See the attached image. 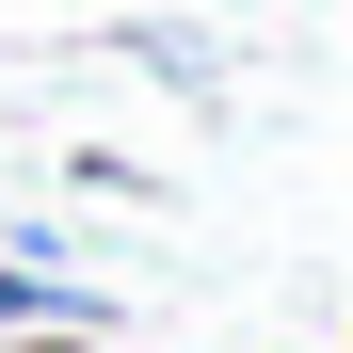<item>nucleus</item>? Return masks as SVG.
I'll return each instance as SVG.
<instances>
[{
	"label": "nucleus",
	"instance_id": "nucleus-1",
	"mask_svg": "<svg viewBox=\"0 0 353 353\" xmlns=\"http://www.w3.org/2000/svg\"><path fill=\"white\" fill-rule=\"evenodd\" d=\"M0 353H97V337H0Z\"/></svg>",
	"mask_w": 353,
	"mask_h": 353
}]
</instances>
